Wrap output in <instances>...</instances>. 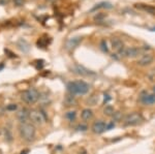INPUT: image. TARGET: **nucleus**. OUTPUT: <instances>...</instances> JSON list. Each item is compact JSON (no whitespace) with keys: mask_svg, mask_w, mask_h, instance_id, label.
<instances>
[{"mask_svg":"<svg viewBox=\"0 0 155 154\" xmlns=\"http://www.w3.org/2000/svg\"><path fill=\"white\" fill-rule=\"evenodd\" d=\"M89 89L90 85L82 80L72 81L67 84V90L72 95H85L89 92Z\"/></svg>","mask_w":155,"mask_h":154,"instance_id":"f257e3e1","label":"nucleus"},{"mask_svg":"<svg viewBox=\"0 0 155 154\" xmlns=\"http://www.w3.org/2000/svg\"><path fill=\"white\" fill-rule=\"evenodd\" d=\"M21 138L26 142H31L35 138V127L31 123H21L19 126Z\"/></svg>","mask_w":155,"mask_h":154,"instance_id":"f03ea898","label":"nucleus"},{"mask_svg":"<svg viewBox=\"0 0 155 154\" xmlns=\"http://www.w3.org/2000/svg\"><path fill=\"white\" fill-rule=\"evenodd\" d=\"M22 100L27 104H33L40 99V93L35 88H29L25 90L21 95Z\"/></svg>","mask_w":155,"mask_h":154,"instance_id":"7ed1b4c3","label":"nucleus"},{"mask_svg":"<svg viewBox=\"0 0 155 154\" xmlns=\"http://www.w3.org/2000/svg\"><path fill=\"white\" fill-rule=\"evenodd\" d=\"M144 121L143 116L140 114V113H131V114H128L127 116L124 118V123L125 125L128 126H135V125L141 124L142 122Z\"/></svg>","mask_w":155,"mask_h":154,"instance_id":"20e7f679","label":"nucleus"},{"mask_svg":"<svg viewBox=\"0 0 155 154\" xmlns=\"http://www.w3.org/2000/svg\"><path fill=\"white\" fill-rule=\"evenodd\" d=\"M29 119L31 120L33 123L36 124H42L46 122V116L42 112L38 111V110H31L29 111Z\"/></svg>","mask_w":155,"mask_h":154,"instance_id":"39448f33","label":"nucleus"},{"mask_svg":"<svg viewBox=\"0 0 155 154\" xmlns=\"http://www.w3.org/2000/svg\"><path fill=\"white\" fill-rule=\"evenodd\" d=\"M119 54L126 58H135V57H138L139 55L141 54V49L135 47L124 48L123 50H121L119 52Z\"/></svg>","mask_w":155,"mask_h":154,"instance_id":"423d86ee","label":"nucleus"},{"mask_svg":"<svg viewBox=\"0 0 155 154\" xmlns=\"http://www.w3.org/2000/svg\"><path fill=\"white\" fill-rule=\"evenodd\" d=\"M72 70H74V74L80 76H83V77H90V76H95V72H92V70H88L85 66L81 64H74L72 66Z\"/></svg>","mask_w":155,"mask_h":154,"instance_id":"0eeeda50","label":"nucleus"},{"mask_svg":"<svg viewBox=\"0 0 155 154\" xmlns=\"http://www.w3.org/2000/svg\"><path fill=\"white\" fill-rule=\"evenodd\" d=\"M140 100L146 106H151L155 104V93H148L147 91H143L140 96Z\"/></svg>","mask_w":155,"mask_h":154,"instance_id":"6e6552de","label":"nucleus"},{"mask_svg":"<svg viewBox=\"0 0 155 154\" xmlns=\"http://www.w3.org/2000/svg\"><path fill=\"white\" fill-rule=\"evenodd\" d=\"M91 129L94 134H102L103 132H106L107 130V123L106 122L101 121V120L95 121L93 123V125H92Z\"/></svg>","mask_w":155,"mask_h":154,"instance_id":"1a4fd4ad","label":"nucleus"},{"mask_svg":"<svg viewBox=\"0 0 155 154\" xmlns=\"http://www.w3.org/2000/svg\"><path fill=\"white\" fill-rule=\"evenodd\" d=\"M153 60H154V57H153L152 54H144L140 59L138 60V65L140 66H148V65H150L151 63L153 62Z\"/></svg>","mask_w":155,"mask_h":154,"instance_id":"9d476101","label":"nucleus"},{"mask_svg":"<svg viewBox=\"0 0 155 154\" xmlns=\"http://www.w3.org/2000/svg\"><path fill=\"white\" fill-rule=\"evenodd\" d=\"M82 40H83L82 36H74V37L69 38L66 42V49L67 50H74L81 44Z\"/></svg>","mask_w":155,"mask_h":154,"instance_id":"9b49d317","label":"nucleus"},{"mask_svg":"<svg viewBox=\"0 0 155 154\" xmlns=\"http://www.w3.org/2000/svg\"><path fill=\"white\" fill-rule=\"evenodd\" d=\"M16 117H17V119L21 122V123H26L27 120L29 119V111L27 109H21L19 110L16 114Z\"/></svg>","mask_w":155,"mask_h":154,"instance_id":"f8f14e48","label":"nucleus"},{"mask_svg":"<svg viewBox=\"0 0 155 154\" xmlns=\"http://www.w3.org/2000/svg\"><path fill=\"white\" fill-rule=\"evenodd\" d=\"M111 44H112V48H113V50L116 51V52H120L121 50H123L124 49V44L123 42L118 37H113L111 40Z\"/></svg>","mask_w":155,"mask_h":154,"instance_id":"ddd939ff","label":"nucleus"},{"mask_svg":"<svg viewBox=\"0 0 155 154\" xmlns=\"http://www.w3.org/2000/svg\"><path fill=\"white\" fill-rule=\"evenodd\" d=\"M63 104L65 107L69 108V107H74L78 104V100H76V96L72 94H67L66 96L64 97L63 99Z\"/></svg>","mask_w":155,"mask_h":154,"instance_id":"4468645a","label":"nucleus"},{"mask_svg":"<svg viewBox=\"0 0 155 154\" xmlns=\"http://www.w3.org/2000/svg\"><path fill=\"white\" fill-rule=\"evenodd\" d=\"M81 117L84 121H90V120L93 118V112H92V110H90V109L83 110L81 113Z\"/></svg>","mask_w":155,"mask_h":154,"instance_id":"2eb2a0df","label":"nucleus"},{"mask_svg":"<svg viewBox=\"0 0 155 154\" xmlns=\"http://www.w3.org/2000/svg\"><path fill=\"white\" fill-rule=\"evenodd\" d=\"M112 7H113V6H112L111 3L103 1V2H100V3H98V4H96L95 6H94V7L90 10V12H94V10H99V8H112Z\"/></svg>","mask_w":155,"mask_h":154,"instance_id":"dca6fc26","label":"nucleus"},{"mask_svg":"<svg viewBox=\"0 0 155 154\" xmlns=\"http://www.w3.org/2000/svg\"><path fill=\"white\" fill-rule=\"evenodd\" d=\"M103 114L108 117H113L114 114H115V109H114V107L110 106V104L106 106V108L103 109Z\"/></svg>","mask_w":155,"mask_h":154,"instance_id":"f3484780","label":"nucleus"},{"mask_svg":"<svg viewBox=\"0 0 155 154\" xmlns=\"http://www.w3.org/2000/svg\"><path fill=\"white\" fill-rule=\"evenodd\" d=\"M18 46H19V48H20L23 52H28V50H29V45H28V42H26V40H19V42H18Z\"/></svg>","mask_w":155,"mask_h":154,"instance_id":"a211bd4d","label":"nucleus"},{"mask_svg":"<svg viewBox=\"0 0 155 154\" xmlns=\"http://www.w3.org/2000/svg\"><path fill=\"white\" fill-rule=\"evenodd\" d=\"M98 99H99L98 95H92V96H90L87 99V104L88 106H96L97 102H98Z\"/></svg>","mask_w":155,"mask_h":154,"instance_id":"6ab92c4d","label":"nucleus"},{"mask_svg":"<svg viewBox=\"0 0 155 154\" xmlns=\"http://www.w3.org/2000/svg\"><path fill=\"white\" fill-rule=\"evenodd\" d=\"M76 117V111H69V112H67L66 114H65V118H66L67 120H69V121H74Z\"/></svg>","mask_w":155,"mask_h":154,"instance_id":"aec40b11","label":"nucleus"},{"mask_svg":"<svg viewBox=\"0 0 155 154\" xmlns=\"http://www.w3.org/2000/svg\"><path fill=\"white\" fill-rule=\"evenodd\" d=\"M141 8H143L144 10H146V12H148V13H150V14H155V8L150 6V5H147V6H146V5H142Z\"/></svg>","mask_w":155,"mask_h":154,"instance_id":"412c9836","label":"nucleus"},{"mask_svg":"<svg viewBox=\"0 0 155 154\" xmlns=\"http://www.w3.org/2000/svg\"><path fill=\"white\" fill-rule=\"evenodd\" d=\"M4 132H5V140H6V141H8V142H12V134H10V130H8V128H5Z\"/></svg>","mask_w":155,"mask_h":154,"instance_id":"4be33fe9","label":"nucleus"},{"mask_svg":"<svg viewBox=\"0 0 155 154\" xmlns=\"http://www.w3.org/2000/svg\"><path fill=\"white\" fill-rule=\"evenodd\" d=\"M100 47H101V50H102L103 52H106V53H108V52H109V49H108V47H107V42H106V40H101V42H100Z\"/></svg>","mask_w":155,"mask_h":154,"instance_id":"5701e85b","label":"nucleus"},{"mask_svg":"<svg viewBox=\"0 0 155 154\" xmlns=\"http://www.w3.org/2000/svg\"><path fill=\"white\" fill-rule=\"evenodd\" d=\"M17 109H18V106L16 104H10L6 107L8 111H17Z\"/></svg>","mask_w":155,"mask_h":154,"instance_id":"b1692460","label":"nucleus"},{"mask_svg":"<svg viewBox=\"0 0 155 154\" xmlns=\"http://www.w3.org/2000/svg\"><path fill=\"white\" fill-rule=\"evenodd\" d=\"M14 3L17 6H23L25 3V0H14Z\"/></svg>","mask_w":155,"mask_h":154,"instance_id":"393cba45","label":"nucleus"},{"mask_svg":"<svg viewBox=\"0 0 155 154\" xmlns=\"http://www.w3.org/2000/svg\"><path fill=\"white\" fill-rule=\"evenodd\" d=\"M76 128L79 129V130H81V132H86L87 129H88V127H87L86 125H79Z\"/></svg>","mask_w":155,"mask_h":154,"instance_id":"a878e982","label":"nucleus"},{"mask_svg":"<svg viewBox=\"0 0 155 154\" xmlns=\"http://www.w3.org/2000/svg\"><path fill=\"white\" fill-rule=\"evenodd\" d=\"M114 118H115L116 120H119L120 119V117H121V113L120 112H115V114H114Z\"/></svg>","mask_w":155,"mask_h":154,"instance_id":"bb28decb","label":"nucleus"},{"mask_svg":"<svg viewBox=\"0 0 155 154\" xmlns=\"http://www.w3.org/2000/svg\"><path fill=\"white\" fill-rule=\"evenodd\" d=\"M115 126V124H114V122H111L110 124H107V130H111L113 127Z\"/></svg>","mask_w":155,"mask_h":154,"instance_id":"cd10ccee","label":"nucleus"},{"mask_svg":"<svg viewBox=\"0 0 155 154\" xmlns=\"http://www.w3.org/2000/svg\"><path fill=\"white\" fill-rule=\"evenodd\" d=\"M110 99H111V97L109 96L108 94H104V102H104V104H107V102H108Z\"/></svg>","mask_w":155,"mask_h":154,"instance_id":"c85d7f7f","label":"nucleus"},{"mask_svg":"<svg viewBox=\"0 0 155 154\" xmlns=\"http://www.w3.org/2000/svg\"><path fill=\"white\" fill-rule=\"evenodd\" d=\"M6 3H8V0H0V4L1 5H4Z\"/></svg>","mask_w":155,"mask_h":154,"instance_id":"c756f323","label":"nucleus"},{"mask_svg":"<svg viewBox=\"0 0 155 154\" xmlns=\"http://www.w3.org/2000/svg\"><path fill=\"white\" fill-rule=\"evenodd\" d=\"M29 153V150H24V151L21 152V154H28Z\"/></svg>","mask_w":155,"mask_h":154,"instance_id":"7c9ffc66","label":"nucleus"},{"mask_svg":"<svg viewBox=\"0 0 155 154\" xmlns=\"http://www.w3.org/2000/svg\"><path fill=\"white\" fill-rule=\"evenodd\" d=\"M153 91H154V93H155V86H154V88H153Z\"/></svg>","mask_w":155,"mask_h":154,"instance_id":"2f4dec72","label":"nucleus"},{"mask_svg":"<svg viewBox=\"0 0 155 154\" xmlns=\"http://www.w3.org/2000/svg\"><path fill=\"white\" fill-rule=\"evenodd\" d=\"M152 31H155V27H154V28H152Z\"/></svg>","mask_w":155,"mask_h":154,"instance_id":"473e14b6","label":"nucleus"}]
</instances>
